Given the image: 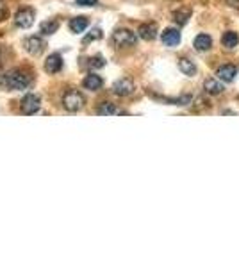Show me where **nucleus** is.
<instances>
[{"label":"nucleus","instance_id":"obj_9","mask_svg":"<svg viewBox=\"0 0 239 268\" xmlns=\"http://www.w3.org/2000/svg\"><path fill=\"white\" fill-rule=\"evenodd\" d=\"M157 100L170 104V106H189L193 102V95L186 93V95H181V97H157Z\"/></svg>","mask_w":239,"mask_h":268},{"label":"nucleus","instance_id":"obj_8","mask_svg":"<svg viewBox=\"0 0 239 268\" xmlns=\"http://www.w3.org/2000/svg\"><path fill=\"white\" fill-rule=\"evenodd\" d=\"M24 47H25V50H27L29 54L38 55V54H41V52L45 50V41L41 40L39 36H31L29 40L24 41Z\"/></svg>","mask_w":239,"mask_h":268},{"label":"nucleus","instance_id":"obj_22","mask_svg":"<svg viewBox=\"0 0 239 268\" xmlns=\"http://www.w3.org/2000/svg\"><path fill=\"white\" fill-rule=\"evenodd\" d=\"M88 66L95 68V70H98V68H104V66H106V59H104L102 55H93V57H90V59H88Z\"/></svg>","mask_w":239,"mask_h":268},{"label":"nucleus","instance_id":"obj_1","mask_svg":"<svg viewBox=\"0 0 239 268\" xmlns=\"http://www.w3.org/2000/svg\"><path fill=\"white\" fill-rule=\"evenodd\" d=\"M29 84H31V77L22 70H11L4 75V86L8 90L22 91V90H27Z\"/></svg>","mask_w":239,"mask_h":268},{"label":"nucleus","instance_id":"obj_5","mask_svg":"<svg viewBox=\"0 0 239 268\" xmlns=\"http://www.w3.org/2000/svg\"><path fill=\"white\" fill-rule=\"evenodd\" d=\"M15 24L20 29H29L34 24V11L29 8H22L18 9V13L15 15Z\"/></svg>","mask_w":239,"mask_h":268},{"label":"nucleus","instance_id":"obj_24","mask_svg":"<svg viewBox=\"0 0 239 268\" xmlns=\"http://www.w3.org/2000/svg\"><path fill=\"white\" fill-rule=\"evenodd\" d=\"M77 6H83V8H95L98 4V0H75Z\"/></svg>","mask_w":239,"mask_h":268},{"label":"nucleus","instance_id":"obj_16","mask_svg":"<svg viewBox=\"0 0 239 268\" xmlns=\"http://www.w3.org/2000/svg\"><path fill=\"white\" fill-rule=\"evenodd\" d=\"M179 70H181L184 75L193 77V75H196L198 68H196V64L193 59H189V57H181V59H179Z\"/></svg>","mask_w":239,"mask_h":268},{"label":"nucleus","instance_id":"obj_7","mask_svg":"<svg viewBox=\"0 0 239 268\" xmlns=\"http://www.w3.org/2000/svg\"><path fill=\"white\" fill-rule=\"evenodd\" d=\"M161 41L170 48L177 47V45L181 43V32H179V29H173V27L165 29L161 34Z\"/></svg>","mask_w":239,"mask_h":268},{"label":"nucleus","instance_id":"obj_15","mask_svg":"<svg viewBox=\"0 0 239 268\" xmlns=\"http://www.w3.org/2000/svg\"><path fill=\"white\" fill-rule=\"evenodd\" d=\"M193 47L198 52H207L212 47V38L209 34H198L193 41Z\"/></svg>","mask_w":239,"mask_h":268},{"label":"nucleus","instance_id":"obj_11","mask_svg":"<svg viewBox=\"0 0 239 268\" xmlns=\"http://www.w3.org/2000/svg\"><path fill=\"white\" fill-rule=\"evenodd\" d=\"M45 70L48 74H57V72L63 70V57L61 54H50L45 61Z\"/></svg>","mask_w":239,"mask_h":268},{"label":"nucleus","instance_id":"obj_20","mask_svg":"<svg viewBox=\"0 0 239 268\" xmlns=\"http://www.w3.org/2000/svg\"><path fill=\"white\" fill-rule=\"evenodd\" d=\"M189 16H191V11L189 9H179V11L173 13V22L177 25H186L189 20Z\"/></svg>","mask_w":239,"mask_h":268},{"label":"nucleus","instance_id":"obj_17","mask_svg":"<svg viewBox=\"0 0 239 268\" xmlns=\"http://www.w3.org/2000/svg\"><path fill=\"white\" fill-rule=\"evenodd\" d=\"M204 90H205V93H209V95H220V93H223L225 86L220 83V79H205Z\"/></svg>","mask_w":239,"mask_h":268},{"label":"nucleus","instance_id":"obj_6","mask_svg":"<svg viewBox=\"0 0 239 268\" xmlns=\"http://www.w3.org/2000/svg\"><path fill=\"white\" fill-rule=\"evenodd\" d=\"M134 91H136V84L130 79H125V77L113 84V93L118 95V97H129Z\"/></svg>","mask_w":239,"mask_h":268},{"label":"nucleus","instance_id":"obj_21","mask_svg":"<svg viewBox=\"0 0 239 268\" xmlns=\"http://www.w3.org/2000/svg\"><path fill=\"white\" fill-rule=\"evenodd\" d=\"M57 29H59L57 20H48V22H43V24H41L39 31H41V34H45V36H52L54 32H57Z\"/></svg>","mask_w":239,"mask_h":268},{"label":"nucleus","instance_id":"obj_13","mask_svg":"<svg viewBox=\"0 0 239 268\" xmlns=\"http://www.w3.org/2000/svg\"><path fill=\"white\" fill-rule=\"evenodd\" d=\"M83 86L90 91H98L104 86V79L97 74H90V75H86V79L83 81Z\"/></svg>","mask_w":239,"mask_h":268},{"label":"nucleus","instance_id":"obj_25","mask_svg":"<svg viewBox=\"0 0 239 268\" xmlns=\"http://www.w3.org/2000/svg\"><path fill=\"white\" fill-rule=\"evenodd\" d=\"M8 16H9L8 6H6V2H2V0H0V22H4Z\"/></svg>","mask_w":239,"mask_h":268},{"label":"nucleus","instance_id":"obj_19","mask_svg":"<svg viewBox=\"0 0 239 268\" xmlns=\"http://www.w3.org/2000/svg\"><path fill=\"white\" fill-rule=\"evenodd\" d=\"M97 113L100 114V116H111V114H118V113H122V111L118 109L113 102H102L97 107Z\"/></svg>","mask_w":239,"mask_h":268},{"label":"nucleus","instance_id":"obj_12","mask_svg":"<svg viewBox=\"0 0 239 268\" xmlns=\"http://www.w3.org/2000/svg\"><path fill=\"white\" fill-rule=\"evenodd\" d=\"M157 32H159V29H157L155 24H143L141 27L137 29V36H139L141 40H145V41L155 40Z\"/></svg>","mask_w":239,"mask_h":268},{"label":"nucleus","instance_id":"obj_18","mask_svg":"<svg viewBox=\"0 0 239 268\" xmlns=\"http://www.w3.org/2000/svg\"><path fill=\"white\" fill-rule=\"evenodd\" d=\"M221 43H223L225 48H235V47H237V43H239L237 32L227 31V32L223 34V38H221Z\"/></svg>","mask_w":239,"mask_h":268},{"label":"nucleus","instance_id":"obj_2","mask_svg":"<svg viewBox=\"0 0 239 268\" xmlns=\"http://www.w3.org/2000/svg\"><path fill=\"white\" fill-rule=\"evenodd\" d=\"M86 104V99H84V95L77 90H68L66 93L63 95V106L66 111L70 113H77L81 111Z\"/></svg>","mask_w":239,"mask_h":268},{"label":"nucleus","instance_id":"obj_14","mask_svg":"<svg viewBox=\"0 0 239 268\" xmlns=\"http://www.w3.org/2000/svg\"><path fill=\"white\" fill-rule=\"evenodd\" d=\"M88 25H90L88 16H75V18H71V22H70V31L73 32V34H81V32L86 31Z\"/></svg>","mask_w":239,"mask_h":268},{"label":"nucleus","instance_id":"obj_4","mask_svg":"<svg viewBox=\"0 0 239 268\" xmlns=\"http://www.w3.org/2000/svg\"><path fill=\"white\" fill-rule=\"evenodd\" d=\"M39 107H41V99H39L38 95H34V93L25 95L24 99H22V102H20V109H22V113L24 114L38 113Z\"/></svg>","mask_w":239,"mask_h":268},{"label":"nucleus","instance_id":"obj_3","mask_svg":"<svg viewBox=\"0 0 239 268\" xmlns=\"http://www.w3.org/2000/svg\"><path fill=\"white\" fill-rule=\"evenodd\" d=\"M137 41L136 32L129 31V29H116L113 32V43L116 45L118 48H129L134 47Z\"/></svg>","mask_w":239,"mask_h":268},{"label":"nucleus","instance_id":"obj_10","mask_svg":"<svg viewBox=\"0 0 239 268\" xmlns=\"http://www.w3.org/2000/svg\"><path fill=\"white\" fill-rule=\"evenodd\" d=\"M216 75L223 83H232L235 79V75H237V68L234 64H223V66H220L216 70Z\"/></svg>","mask_w":239,"mask_h":268},{"label":"nucleus","instance_id":"obj_23","mask_svg":"<svg viewBox=\"0 0 239 268\" xmlns=\"http://www.w3.org/2000/svg\"><path fill=\"white\" fill-rule=\"evenodd\" d=\"M102 29H98V27H95L93 31L90 32V34L86 36V38H84L83 40V43H90V41H95V40H100V38H102Z\"/></svg>","mask_w":239,"mask_h":268}]
</instances>
